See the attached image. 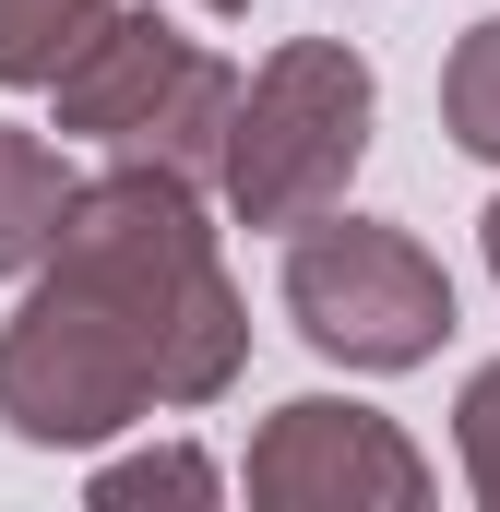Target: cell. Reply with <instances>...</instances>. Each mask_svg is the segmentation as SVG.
<instances>
[{
    "mask_svg": "<svg viewBox=\"0 0 500 512\" xmlns=\"http://www.w3.org/2000/svg\"><path fill=\"white\" fill-rule=\"evenodd\" d=\"M239 489L262 512H417L429 501V453L358 393H286L250 429Z\"/></svg>",
    "mask_w": 500,
    "mask_h": 512,
    "instance_id": "4",
    "label": "cell"
},
{
    "mask_svg": "<svg viewBox=\"0 0 500 512\" xmlns=\"http://www.w3.org/2000/svg\"><path fill=\"white\" fill-rule=\"evenodd\" d=\"M453 465H465V489L500 512V358H477L465 393H453Z\"/></svg>",
    "mask_w": 500,
    "mask_h": 512,
    "instance_id": "11",
    "label": "cell"
},
{
    "mask_svg": "<svg viewBox=\"0 0 500 512\" xmlns=\"http://www.w3.org/2000/svg\"><path fill=\"white\" fill-rule=\"evenodd\" d=\"M441 131H453L477 167H500V12L465 24L453 60H441Z\"/></svg>",
    "mask_w": 500,
    "mask_h": 512,
    "instance_id": "9",
    "label": "cell"
},
{
    "mask_svg": "<svg viewBox=\"0 0 500 512\" xmlns=\"http://www.w3.org/2000/svg\"><path fill=\"white\" fill-rule=\"evenodd\" d=\"M370 120L381 84L346 36H286L239 96V131H227V167H215V203L250 239H298L310 215L346 203V179L370 167Z\"/></svg>",
    "mask_w": 500,
    "mask_h": 512,
    "instance_id": "1",
    "label": "cell"
},
{
    "mask_svg": "<svg viewBox=\"0 0 500 512\" xmlns=\"http://www.w3.org/2000/svg\"><path fill=\"white\" fill-rule=\"evenodd\" d=\"M239 96H250V84H239V60H215V48H203V72L179 84V108H167V120L143 131V155L215 191V167H227V131H239Z\"/></svg>",
    "mask_w": 500,
    "mask_h": 512,
    "instance_id": "7",
    "label": "cell"
},
{
    "mask_svg": "<svg viewBox=\"0 0 500 512\" xmlns=\"http://www.w3.org/2000/svg\"><path fill=\"white\" fill-rule=\"evenodd\" d=\"M72 191H84V167L60 155V143H36V131L0 120V286H24L36 262L60 251V227H72Z\"/></svg>",
    "mask_w": 500,
    "mask_h": 512,
    "instance_id": "6",
    "label": "cell"
},
{
    "mask_svg": "<svg viewBox=\"0 0 500 512\" xmlns=\"http://www.w3.org/2000/svg\"><path fill=\"white\" fill-rule=\"evenodd\" d=\"M227 489V465L203 453V441H155V453H120V465H96L84 477V501L96 512H143V501H215Z\"/></svg>",
    "mask_w": 500,
    "mask_h": 512,
    "instance_id": "10",
    "label": "cell"
},
{
    "mask_svg": "<svg viewBox=\"0 0 500 512\" xmlns=\"http://www.w3.org/2000/svg\"><path fill=\"white\" fill-rule=\"evenodd\" d=\"M274 298H286L298 346L334 358V370H358V382L429 370V358L453 346V274H441V251H429L417 227H393V215H346V203L310 215V227L286 239Z\"/></svg>",
    "mask_w": 500,
    "mask_h": 512,
    "instance_id": "2",
    "label": "cell"
},
{
    "mask_svg": "<svg viewBox=\"0 0 500 512\" xmlns=\"http://www.w3.org/2000/svg\"><path fill=\"white\" fill-rule=\"evenodd\" d=\"M191 12H215V24H239V12H250V0H191Z\"/></svg>",
    "mask_w": 500,
    "mask_h": 512,
    "instance_id": "13",
    "label": "cell"
},
{
    "mask_svg": "<svg viewBox=\"0 0 500 512\" xmlns=\"http://www.w3.org/2000/svg\"><path fill=\"white\" fill-rule=\"evenodd\" d=\"M108 12H120V0H0V84H12V96H24V84L48 96Z\"/></svg>",
    "mask_w": 500,
    "mask_h": 512,
    "instance_id": "8",
    "label": "cell"
},
{
    "mask_svg": "<svg viewBox=\"0 0 500 512\" xmlns=\"http://www.w3.org/2000/svg\"><path fill=\"white\" fill-rule=\"evenodd\" d=\"M477 251H489V286H500V191H489V215H477Z\"/></svg>",
    "mask_w": 500,
    "mask_h": 512,
    "instance_id": "12",
    "label": "cell"
},
{
    "mask_svg": "<svg viewBox=\"0 0 500 512\" xmlns=\"http://www.w3.org/2000/svg\"><path fill=\"white\" fill-rule=\"evenodd\" d=\"M155 346L143 322L108 310L96 286H72L60 262L24 274V310L0 322V429L24 453H96L131 417H155Z\"/></svg>",
    "mask_w": 500,
    "mask_h": 512,
    "instance_id": "3",
    "label": "cell"
},
{
    "mask_svg": "<svg viewBox=\"0 0 500 512\" xmlns=\"http://www.w3.org/2000/svg\"><path fill=\"white\" fill-rule=\"evenodd\" d=\"M203 72V36H179L167 12H108L72 72L48 84V131L60 143H108V155H143V131L179 108V84Z\"/></svg>",
    "mask_w": 500,
    "mask_h": 512,
    "instance_id": "5",
    "label": "cell"
}]
</instances>
